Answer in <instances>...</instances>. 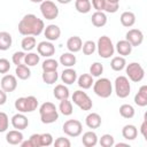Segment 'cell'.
Masks as SVG:
<instances>
[{"instance_id":"cell-5","label":"cell","mask_w":147,"mask_h":147,"mask_svg":"<svg viewBox=\"0 0 147 147\" xmlns=\"http://www.w3.org/2000/svg\"><path fill=\"white\" fill-rule=\"evenodd\" d=\"M93 92L98 96H100L102 99H107L113 93V84L106 77L99 78L96 82L93 83Z\"/></svg>"},{"instance_id":"cell-30","label":"cell","mask_w":147,"mask_h":147,"mask_svg":"<svg viewBox=\"0 0 147 147\" xmlns=\"http://www.w3.org/2000/svg\"><path fill=\"white\" fill-rule=\"evenodd\" d=\"M15 74H16V77L22 79V80H26L31 77V70L29 69V67L26 64H20V65H16V69H15Z\"/></svg>"},{"instance_id":"cell-49","label":"cell","mask_w":147,"mask_h":147,"mask_svg":"<svg viewBox=\"0 0 147 147\" xmlns=\"http://www.w3.org/2000/svg\"><path fill=\"white\" fill-rule=\"evenodd\" d=\"M105 3H106V0H92V2H91L92 7L95 9V11H103Z\"/></svg>"},{"instance_id":"cell-26","label":"cell","mask_w":147,"mask_h":147,"mask_svg":"<svg viewBox=\"0 0 147 147\" xmlns=\"http://www.w3.org/2000/svg\"><path fill=\"white\" fill-rule=\"evenodd\" d=\"M121 24L125 28H131L136 23V15L132 11H123L119 17Z\"/></svg>"},{"instance_id":"cell-33","label":"cell","mask_w":147,"mask_h":147,"mask_svg":"<svg viewBox=\"0 0 147 147\" xmlns=\"http://www.w3.org/2000/svg\"><path fill=\"white\" fill-rule=\"evenodd\" d=\"M126 65V61L124 56H114L110 61V67L114 71H122Z\"/></svg>"},{"instance_id":"cell-56","label":"cell","mask_w":147,"mask_h":147,"mask_svg":"<svg viewBox=\"0 0 147 147\" xmlns=\"http://www.w3.org/2000/svg\"><path fill=\"white\" fill-rule=\"evenodd\" d=\"M108 2H119V0H106Z\"/></svg>"},{"instance_id":"cell-32","label":"cell","mask_w":147,"mask_h":147,"mask_svg":"<svg viewBox=\"0 0 147 147\" xmlns=\"http://www.w3.org/2000/svg\"><path fill=\"white\" fill-rule=\"evenodd\" d=\"M36 38L33 36H24V38L21 41V47L24 52H31L36 47Z\"/></svg>"},{"instance_id":"cell-18","label":"cell","mask_w":147,"mask_h":147,"mask_svg":"<svg viewBox=\"0 0 147 147\" xmlns=\"http://www.w3.org/2000/svg\"><path fill=\"white\" fill-rule=\"evenodd\" d=\"M85 124L88 129H98L101 126V116L98 113H90L85 118Z\"/></svg>"},{"instance_id":"cell-24","label":"cell","mask_w":147,"mask_h":147,"mask_svg":"<svg viewBox=\"0 0 147 147\" xmlns=\"http://www.w3.org/2000/svg\"><path fill=\"white\" fill-rule=\"evenodd\" d=\"M91 22L95 28H102L107 24V15L103 11H95L92 14Z\"/></svg>"},{"instance_id":"cell-50","label":"cell","mask_w":147,"mask_h":147,"mask_svg":"<svg viewBox=\"0 0 147 147\" xmlns=\"http://www.w3.org/2000/svg\"><path fill=\"white\" fill-rule=\"evenodd\" d=\"M146 131H147V121L144 119L142 123H141V126H140V133L142 134V137L145 139H147V132Z\"/></svg>"},{"instance_id":"cell-52","label":"cell","mask_w":147,"mask_h":147,"mask_svg":"<svg viewBox=\"0 0 147 147\" xmlns=\"http://www.w3.org/2000/svg\"><path fill=\"white\" fill-rule=\"evenodd\" d=\"M20 145H21L22 147H32V146H31V142H30V140H25V141H22Z\"/></svg>"},{"instance_id":"cell-37","label":"cell","mask_w":147,"mask_h":147,"mask_svg":"<svg viewBox=\"0 0 147 147\" xmlns=\"http://www.w3.org/2000/svg\"><path fill=\"white\" fill-rule=\"evenodd\" d=\"M41 78H42V82L48 84V85H52L54 83H56V80L59 79V74L56 70L54 71H44L42 75H41Z\"/></svg>"},{"instance_id":"cell-3","label":"cell","mask_w":147,"mask_h":147,"mask_svg":"<svg viewBox=\"0 0 147 147\" xmlns=\"http://www.w3.org/2000/svg\"><path fill=\"white\" fill-rule=\"evenodd\" d=\"M15 109L18 113H32L38 108V100L36 96L33 95H29V96H22L16 99L15 101Z\"/></svg>"},{"instance_id":"cell-22","label":"cell","mask_w":147,"mask_h":147,"mask_svg":"<svg viewBox=\"0 0 147 147\" xmlns=\"http://www.w3.org/2000/svg\"><path fill=\"white\" fill-rule=\"evenodd\" d=\"M98 136L94 131H87L83 134V138H82V144L85 146V147H94L96 144H98Z\"/></svg>"},{"instance_id":"cell-4","label":"cell","mask_w":147,"mask_h":147,"mask_svg":"<svg viewBox=\"0 0 147 147\" xmlns=\"http://www.w3.org/2000/svg\"><path fill=\"white\" fill-rule=\"evenodd\" d=\"M96 49H98L99 56L102 59H109L115 53V46L108 36H101L98 39Z\"/></svg>"},{"instance_id":"cell-27","label":"cell","mask_w":147,"mask_h":147,"mask_svg":"<svg viewBox=\"0 0 147 147\" xmlns=\"http://www.w3.org/2000/svg\"><path fill=\"white\" fill-rule=\"evenodd\" d=\"M60 63L63 65V67H65V68H71V67H74L75 64H76V61H77V59H76V55H74V53H71V52H67V53H63L61 56H60Z\"/></svg>"},{"instance_id":"cell-34","label":"cell","mask_w":147,"mask_h":147,"mask_svg":"<svg viewBox=\"0 0 147 147\" xmlns=\"http://www.w3.org/2000/svg\"><path fill=\"white\" fill-rule=\"evenodd\" d=\"M59 110L62 115L64 116H70L74 113V108H72V102L69 101L68 99L64 100H60V105H59Z\"/></svg>"},{"instance_id":"cell-21","label":"cell","mask_w":147,"mask_h":147,"mask_svg":"<svg viewBox=\"0 0 147 147\" xmlns=\"http://www.w3.org/2000/svg\"><path fill=\"white\" fill-rule=\"evenodd\" d=\"M134 103L139 107H146L147 106V86L142 85L138 90L137 94L134 95Z\"/></svg>"},{"instance_id":"cell-55","label":"cell","mask_w":147,"mask_h":147,"mask_svg":"<svg viewBox=\"0 0 147 147\" xmlns=\"http://www.w3.org/2000/svg\"><path fill=\"white\" fill-rule=\"evenodd\" d=\"M116 146L119 147V146H129V145L127 144H124V142H118V144H116Z\"/></svg>"},{"instance_id":"cell-28","label":"cell","mask_w":147,"mask_h":147,"mask_svg":"<svg viewBox=\"0 0 147 147\" xmlns=\"http://www.w3.org/2000/svg\"><path fill=\"white\" fill-rule=\"evenodd\" d=\"M13 38L11 34L7 31L0 32V51H8L11 47Z\"/></svg>"},{"instance_id":"cell-10","label":"cell","mask_w":147,"mask_h":147,"mask_svg":"<svg viewBox=\"0 0 147 147\" xmlns=\"http://www.w3.org/2000/svg\"><path fill=\"white\" fill-rule=\"evenodd\" d=\"M40 11H41L42 17L48 20V21L55 20L59 16V8H57V6L53 1H51V0H44L40 3Z\"/></svg>"},{"instance_id":"cell-6","label":"cell","mask_w":147,"mask_h":147,"mask_svg":"<svg viewBox=\"0 0 147 147\" xmlns=\"http://www.w3.org/2000/svg\"><path fill=\"white\" fill-rule=\"evenodd\" d=\"M124 69L126 72V77L129 78V80L133 83H139L145 77V70L141 67V64H139L138 62H131L126 64Z\"/></svg>"},{"instance_id":"cell-41","label":"cell","mask_w":147,"mask_h":147,"mask_svg":"<svg viewBox=\"0 0 147 147\" xmlns=\"http://www.w3.org/2000/svg\"><path fill=\"white\" fill-rule=\"evenodd\" d=\"M103 72V65L100 62H94L90 67V75L92 77H100Z\"/></svg>"},{"instance_id":"cell-15","label":"cell","mask_w":147,"mask_h":147,"mask_svg":"<svg viewBox=\"0 0 147 147\" xmlns=\"http://www.w3.org/2000/svg\"><path fill=\"white\" fill-rule=\"evenodd\" d=\"M44 36L48 41H55L61 36V29L56 24H49L44 29Z\"/></svg>"},{"instance_id":"cell-51","label":"cell","mask_w":147,"mask_h":147,"mask_svg":"<svg viewBox=\"0 0 147 147\" xmlns=\"http://www.w3.org/2000/svg\"><path fill=\"white\" fill-rule=\"evenodd\" d=\"M7 102V93L1 88L0 90V106L5 105Z\"/></svg>"},{"instance_id":"cell-16","label":"cell","mask_w":147,"mask_h":147,"mask_svg":"<svg viewBox=\"0 0 147 147\" xmlns=\"http://www.w3.org/2000/svg\"><path fill=\"white\" fill-rule=\"evenodd\" d=\"M23 139H24L23 133L20 130H16V129L15 130H10L6 134V141L9 145H20L23 141Z\"/></svg>"},{"instance_id":"cell-14","label":"cell","mask_w":147,"mask_h":147,"mask_svg":"<svg viewBox=\"0 0 147 147\" xmlns=\"http://www.w3.org/2000/svg\"><path fill=\"white\" fill-rule=\"evenodd\" d=\"M10 122H11L13 127L16 129V130H20V131L26 129L28 125H29V119H28V117H26L23 113H17V114H15V115L11 117Z\"/></svg>"},{"instance_id":"cell-47","label":"cell","mask_w":147,"mask_h":147,"mask_svg":"<svg viewBox=\"0 0 147 147\" xmlns=\"http://www.w3.org/2000/svg\"><path fill=\"white\" fill-rule=\"evenodd\" d=\"M10 70V62L7 59H0V74H7Z\"/></svg>"},{"instance_id":"cell-31","label":"cell","mask_w":147,"mask_h":147,"mask_svg":"<svg viewBox=\"0 0 147 147\" xmlns=\"http://www.w3.org/2000/svg\"><path fill=\"white\" fill-rule=\"evenodd\" d=\"M75 8L80 14H87L92 9V5L90 0H76L75 1Z\"/></svg>"},{"instance_id":"cell-46","label":"cell","mask_w":147,"mask_h":147,"mask_svg":"<svg viewBox=\"0 0 147 147\" xmlns=\"http://www.w3.org/2000/svg\"><path fill=\"white\" fill-rule=\"evenodd\" d=\"M53 145L55 147H70L71 146V142L68 138H64V137H59L55 141H53Z\"/></svg>"},{"instance_id":"cell-1","label":"cell","mask_w":147,"mask_h":147,"mask_svg":"<svg viewBox=\"0 0 147 147\" xmlns=\"http://www.w3.org/2000/svg\"><path fill=\"white\" fill-rule=\"evenodd\" d=\"M45 23L41 18L37 17L34 14H26L22 17L18 23V32L22 36H33L37 37L44 32Z\"/></svg>"},{"instance_id":"cell-25","label":"cell","mask_w":147,"mask_h":147,"mask_svg":"<svg viewBox=\"0 0 147 147\" xmlns=\"http://www.w3.org/2000/svg\"><path fill=\"white\" fill-rule=\"evenodd\" d=\"M53 94H54V98L57 100H64V99H68L70 96L69 88L63 84L56 85L53 90Z\"/></svg>"},{"instance_id":"cell-13","label":"cell","mask_w":147,"mask_h":147,"mask_svg":"<svg viewBox=\"0 0 147 147\" xmlns=\"http://www.w3.org/2000/svg\"><path fill=\"white\" fill-rule=\"evenodd\" d=\"M1 88L6 92V93H10L14 92L17 87V79L16 76L14 75H5L0 82Z\"/></svg>"},{"instance_id":"cell-44","label":"cell","mask_w":147,"mask_h":147,"mask_svg":"<svg viewBox=\"0 0 147 147\" xmlns=\"http://www.w3.org/2000/svg\"><path fill=\"white\" fill-rule=\"evenodd\" d=\"M40 141H41V146H46L47 147V146L53 145L54 139H53V136L51 133L46 132V133H41L40 134Z\"/></svg>"},{"instance_id":"cell-2","label":"cell","mask_w":147,"mask_h":147,"mask_svg":"<svg viewBox=\"0 0 147 147\" xmlns=\"http://www.w3.org/2000/svg\"><path fill=\"white\" fill-rule=\"evenodd\" d=\"M40 121L44 124H52L59 119V111L53 102L46 101L39 107Z\"/></svg>"},{"instance_id":"cell-20","label":"cell","mask_w":147,"mask_h":147,"mask_svg":"<svg viewBox=\"0 0 147 147\" xmlns=\"http://www.w3.org/2000/svg\"><path fill=\"white\" fill-rule=\"evenodd\" d=\"M61 79H62V82H63L64 84H67V85L74 84V83L77 80V72H76V70L72 69V68H67V69H64V70L62 71V74H61Z\"/></svg>"},{"instance_id":"cell-43","label":"cell","mask_w":147,"mask_h":147,"mask_svg":"<svg viewBox=\"0 0 147 147\" xmlns=\"http://www.w3.org/2000/svg\"><path fill=\"white\" fill-rule=\"evenodd\" d=\"M24 56H25V53L24 51H20V52H15L11 56V61L15 65H20V64H23L24 63Z\"/></svg>"},{"instance_id":"cell-48","label":"cell","mask_w":147,"mask_h":147,"mask_svg":"<svg viewBox=\"0 0 147 147\" xmlns=\"http://www.w3.org/2000/svg\"><path fill=\"white\" fill-rule=\"evenodd\" d=\"M29 140H30L32 147H40V146H41L40 134H39V133H33V134H31L30 138H29Z\"/></svg>"},{"instance_id":"cell-45","label":"cell","mask_w":147,"mask_h":147,"mask_svg":"<svg viewBox=\"0 0 147 147\" xmlns=\"http://www.w3.org/2000/svg\"><path fill=\"white\" fill-rule=\"evenodd\" d=\"M118 8H119V2H108V1H106L103 11L114 14V13H116L118 10Z\"/></svg>"},{"instance_id":"cell-17","label":"cell","mask_w":147,"mask_h":147,"mask_svg":"<svg viewBox=\"0 0 147 147\" xmlns=\"http://www.w3.org/2000/svg\"><path fill=\"white\" fill-rule=\"evenodd\" d=\"M82 46H83V41H82L80 37H78V36H72L67 40V48L69 52H71L74 54L82 51Z\"/></svg>"},{"instance_id":"cell-36","label":"cell","mask_w":147,"mask_h":147,"mask_svg":"<svg viewBox=\"0 0 147 147\" xmlns=\"http://www.w3.org/2000/svg\"><path fill=\"white\" fill-rule=\"evenodd\" d=\"M134 114H136L134 108H133L131 105H129V103H124V105H122V106L119 107V115H121L123 118L130 119V118H132V117L134 116Z\"/></svg>"},{"instance_id":"cell-11","label":"cell","mask_w":147,"mask_h":147,"mask_svg":"<svg viewBox=\"0 0 147 147\" xmlns=\"http://www.w3.org/2000/svg\"><path fill=\"white\" fill-rule=\"evenodd\" d=\"M125 40H127L132 47H138L144 41V33L139 29H130L125 34Z\"/></svg>"},{"instance_id":"cell-19","label":"cell","mask_w":147,"mask_h":147,"mask_svg":"<svg viewBox=\"0 0 147 147\" xmlns=\"http://www.w3.org/2000/svg\"><path fill=\"white\" fill-rule=\"evenodd\" d=\"M132 48H133V47L131 46V44H130L127 40H125V39L117 41V44H116V46H115L116 52H117L121 56L130 55L131 52H132Z\"/></svg>"},{"instance_id":"cell-39","label":"cell","mask_w":147,"mask_h":147,"mask_svg":"<svg viewBox=\"0 0 147 147\" xmlns=\"http://www.w3.org/2000/svg\"><path fill=\"white\" fill-rule=\"evenodd\" d=\"M98 141L102 147H113L115 145V138L109 133H106V134L101 136V138Z\"/></svg>"},{"instance_id":"cell-38","label":"cell","mask_w":147,"mask_h":147,"mask_svg":"<svg viewBox=\"0 0 147 147\" xmlns=\"http://www.w3.org/2000/svg\"><path fill=\"white\" fill-rule=\"evenodd\" d=\"M57 67H59V62L52 57H47L41 64L42 71H54L57 70Z\"/></svg>"},{"instance_id":"cell-7","label":"cell","mask_w":147,"mask_h":147,"mask_svg":"<svg viewBox=\"0 0 147 147\" xmlns=\"http://www.w3.org/2000/svg\"><path fill=\"white\" fill-rule=\"evenodd\" d=\"M115 93L119 99H125L130 95L131 85L126 76H118L115 79Z\"/></svg>"},{"instance_id":"cell-23","label":"cell","mask_w":147,"mask_h":147,"mask_svg":"<svg viewBox=\"0 0 147 147\" xmlns=\"http://www.w3.org/2000/svg\"><path fill=\"white\" fill-rule=\"evenodd\" d=\"M122 136L126 140H134L138 136V129L133 124H126L122 129Z\"/></svg>"},{"instance_id":"cell-42","label":"cell","mask_w":147,"mask_h":147,"mask_svg":"<svg viewBox=\"0 0 147 147\" xmlns=\"http://www.w3.org/2000/svg\"><path fill=\"white\" fill-rule=\"evenodd\" d=\"M9 126V118L8 115L3 111H0V133L6 132Z\"/></svg>"},{"instance_id":"cell-35","label":"cell","mask_w":147,"mask_h":147,"mask_svg":"<svg viewBox=\"0 0 147 147\" xmlns=\"http://www.w3.org/2000/svg\"><path fill=\"white\" fill-rule=\"evenodd\" d=\"M39 61H40V55L38 53L29 52L24 56V64H26L28 67H34L39 63Z\"/></svg>"},{"instance_id":"cell-53","label":"cell","mask_w":147,"mask_h":147,"mask_svg":"<svg viewBox=\"0 0 147 147\" xmlns=\"http://www.w3.org/2000/svg\"><path fill=\"white\" fill-rule=\"evenodd\" d=\"M59 3H62V5H67V3H70L71 0H56Z\"/></svg>"},{"instance_id":"cell-8","label":"cell","mask_w":147,"mask_h":147,"mask_svg":"<svg viewBox=\"0 0 147 147\" xmlns=\"http://www.w3.org/2000/svg\"><path fill=\"white\" fill-rule=\"evenodd\" d=\"M72 102L77 107H79L82 110H91L93 107V102H92L91 98L87 95L86 92H84L82 90H77L74 92Z\"/></svg>"},{"instance_id":"cell-40","label":"cell","mask_w":147,"mask_h":147,"mask_svg":"<svg viewBox=\"0 0 147 147\" xmlns=\"http://www.w3.org/2000/svg\"><path fill=\"white\" fill-rule=\"evenodd\" d=\"M82 49H83V53L85 55H92L96 49V44L93 40H87L83 44Z\"/></svg>"},{"instance_id":"cell-54","label":"cell","mask_w":147,"mask_h":147,"mask_svg":"<svg viewBox=\"0 0 147 147\" xmlns=\"http://www.w3.org/2000/svg\"><path fill=\"white\" fill-rule=\"evenodd\" d=\"M31 2H33V3H41L44 0H30Z\"/></svg>"},{"instance_id":"cell-12","label":"cell","mask_w":147,"mask_h":147,"mask_svg":"<svg viewBox=\"0 0 147 147\" xmlns=\"http://www.w3.org/2000/svg\"><path fill=\"white\" fill-rule=\"evenodd\" d=\"M37 52H38V54L40 56L51 57L55 53V46L52 44V41L44 40V41H40L37 45Z\"/></svg>"},{"instance_id":"cell-9","label":"cell","mask_w":147,"mask_h":147,"mask_svg":"<svg viewBox=\"0 0 147 147\" xmlns=\"http://www.w3.org/2000/svg\"><path fill=\"white\" fill-rule=\"evenodd\" d=\"M63 132L68 136V137H79L83 132V124L80 123V121L78 119H68L63 123L62 126Z\"/></svg>"},{"instance_id":"cell-29","label":"cell","mask_w":147,"mask_h":147,"mask_svg":"<svg viewBox=\"0 0 147 147\" xmlns=\"http://www.w3.org/2000/svg\"><path fill=\"white\" fill-rule=\"evenodd\" d=\"M93 83H94L93 77L90 74H83L77 78V84L83 90H88L90 87H92Z\"/></svg>"}]
</instances>
